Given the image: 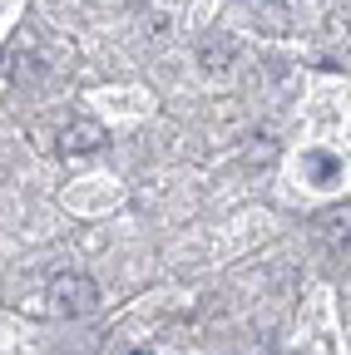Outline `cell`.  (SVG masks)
Here are the masks:
<instances>
[{
    "label": "cell",
    "instance_id": "cell-3",
    "mask_svg": "<svg viewBox=\"0 0 351 355\" xmlns=\"http://www.w3.org/2000/svg\"><path fill=\"white\" fill-rule=\"evenodd\" d=\"M307 173H312V183H336V178H341V158H332V153H307Z\"/></svg>",
    "mask_w": 351,
    "mask_h": 355
},
{
    "label": "cell",
    "instance_id": "cell-2",
    "mask_svg": "<svg viewBox=\"0 0 351 355\" xmlns=\"http://www.w3.org/2000/svg\"><path fill=\"white\" fill-rule=\"evenodd\" d=\"M109 144V133H104V123H95V119H74V123H65V133H60V153H70V158H84V153H95V148H104Z\"/></svg>",
    "mask_w": 351,
    "mask_h": 355
},
{
    "label": "cell",
    "instance_id": "cell-1",
    "mask_svg": "<svg viewBox=\"0 0 351 355\" xmlns=\"http://www.w3.org/2000/svg\"><path fill=\"white\" fill-rule=\"evenodd\" d=\"M50 301H55L60 316L79 321V316H90V311L99 306V286L84 277V272H65V277H55V282H50Z\"/></svg>",
    "mask_w": 351,
    "mask_h": 355
},
{
    "label": "cell",
    "instance_id": "cell-4",
    "mask_svg": "<svg viewBox=\"0 0 351 355\" xmlns=\"http://www.w3.org/2000/svg\"><path fill=\"white\" fill-rule=\"evenodd\" d=\"M134 355H154V350H134Z\"/></svg>",
    "mask_w": 351,
    "mask_h": 355
}]
</instances>
